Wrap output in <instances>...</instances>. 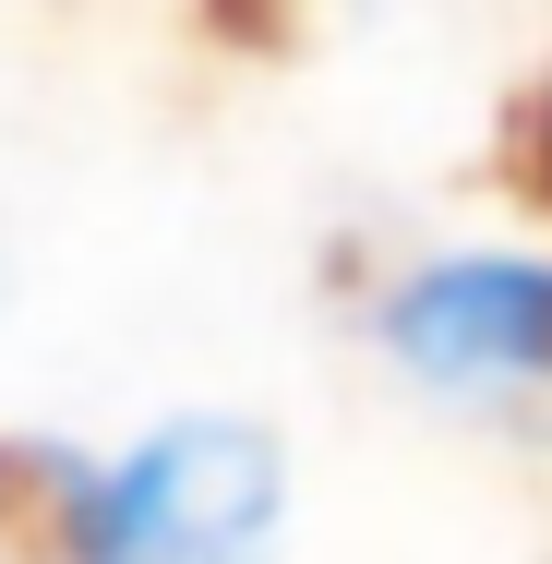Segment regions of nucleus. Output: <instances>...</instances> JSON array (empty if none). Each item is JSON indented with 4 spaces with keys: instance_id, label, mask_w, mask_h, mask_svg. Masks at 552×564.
Wrapping results in <instances>:
<instances>
[{
    "instance_id": "2",
    "label": "nucleus",
    "mask_w": 552,
    "mask_h": 564,
    "mask_svg": "<svg viewBox=\"0 0 552 564\" xmlns=\"http://www.w3.org/2000/svg\"><path fill=\"white\" fill-rule=\"evenodd\" d=\"M385 348L409 372L444 384H493V372H552V276L541 264H421L397 301H385Z\"/></svg>"
},
{
    "instance_id": "3",
    "label": "nucleus",
    "mask_w": 552,
    "mask_h": 564,
    "mask_svg": "<svg viewBox=\"0 0 552 564\" xmlns=\"http://www.w3.org/2000/svg\"><path fill=\"white\" fill-rule=\"evenodd\" d=\"M0 564H97V480L61 445L0 433Z\"/></svg>"
},
{
    "instance_id": "4",
    "label": "nucleus",
    "mask_w": 552,
    "mask_h": 564,
    "mask_svg": "<svg viewBox=\"0 0 552 564\" xmlns=\"http://www.w3.org/2000/svg\"><path fill=\"white\" fill-rule=\"evenodd\" d=\"M493 181H505L529 217H552V73H529V85L505 97V120H493Z\"/></svg>"
},
{
    "instance_id": "5",
    "label": "nucleus",
    "mask_w": 552,
    "mask_h": 564,
    "mask_svg": "<svg viewBox=\"0 0 552 564\" xmlns=\"http://www.w3.org/2000/svg\"><path fill=\"white\" fill-rule=\"evenodd\" d=\"M193 24L240 61H289L301 48V0H193Z\"/></svg>"
},
{
    "instance_id": "1",
    "label": "nucleus",
    "mask_w": 552,
    "mask_h": 564,
    "mask_svg": "<svg viewBox=\"0 0 552 564\" xmlns=\"http://www.w3.org/2000/svg\"><path fill=\"white\" fill-rule=\"evenodd\" d=\"M289 505L264 421H169L97 480V564H252Z\"/></svg>"
}]
</instances>
